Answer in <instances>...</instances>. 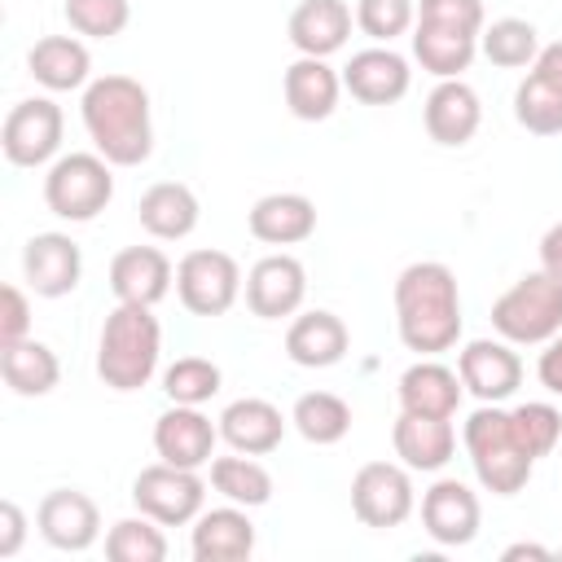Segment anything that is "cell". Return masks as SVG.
Returning a JSON list of instances; mask_svg holds the SVG:
<instances>
[{
	"label": "cell",
	"mask_w": 562,
	"mask_h": 562,
	"mask_svg": "<svg viewBox=\"0 0 562 562\" xmlns=\"http://www.w3.org/2000/svg\"><path fill=\"white\" fill-rule=\"evenodd\" d=\"M220 382H224V373H220V364L206 360V356H180L176 364L162 369V391H167L171 404H193V408H202L211 395H220Z\"/></svg>",
	"instance_id": "cell-37"
},
{
	"label": "cell",
	"mask_w": 562,
	"mask_h": 562,
	"mask_svg": "<svg viewBox=\"0 0 562 562\" xmlns=\"http://www.w3.org/2000/svg\"><path fill=\"white\" fill-rule=\"evenodd\" d=\"M426 136L443 149H461L465 140H474L479 123H483V105H479V92L465 83V79H439L426 97Z\"/></svg>",
	"instance_id": "cell-17"
},
{
	"label": "cell",
	"mask_w": 562,
	"mask_h": 562,
	"mask_svg": "<svg viewBox=\"0 0 562 562\" xmlns=\"http://www.w3.org/2000/svg\"><path fill=\"white\" fill-rule=\"evenodd\" d=\"M391 443H395V457L408 465V470H422V474H435L452 461L457 452V430H452V417H422V413H400L395 417V430H391Z\"/></svg>",
	"instance_id": "cell-21"
},
{
	"label": "cell",
	"mask_w": 562,
	"mask_h": 562,
	"mask_svg": "<svg viewBox=\"0 0 562 562\" xmlns=\"http://www.w3.org/2000/svg\"><path fill=\"white\" fill-rule=\"evenodd\" d=\"M514 119L531 136H562V88L531 70L514 92Z\"/></svg>",
	"instance_id": "cell-35"
},
{
	"label": "cell",
	"mask_w": 562,
	"mask_h": 562,
	"mask_svg": "<svg viewBox=\"0 0 562 562\" xmlns=\"http://www.w3.org/2000/svg\"><path fill=\"white\" fill-rule=\"evenodd\" d=\"M492 329L514 347L549 342L562 329V277L527 272L492 303Z\"/></svg>",
	"instance_id": "cell-5"
},
{
	"label": "cell",
	"mask_w": 562,
	"mask_h": 562,
	"mask_svg": "<svg viewBox=\"0 0 562 562\" xmlns=\"http://www.w3.org/2000/svg\"><path fill=\"white\" fill-rule=\"evenodd\" d=\"M158 356H162V329L154 307L119 303L97 338V378L110 391H140L158 373Z\"/></svg>",
	"instance_id": "cell-3"
},
{
	"label": "cell",
	"mask_w": 562,
	"mask_h": 562,
	"mask_svg": "<svg viewBox=\"0 0 562 562\" xmlns=\"http://www.w3.org/2000/svg\"><path fill=\"white\" fill-rule=\"evenodd\" d=\"M132 501L140 514H149L154 522L162 527H184L202 514V501H206V483L198 470H184V465H145L132 483Z\"/></svg>",
	"instance_id": "cell-7"
},
{
	"label": "cell",
	"mask_w": 562,
	"mask_h": 562,
	"mask_svg": "<svg viewBox=\"0 0 562 562\" xmlns=\"http://www.w3.org/2000/svg\"><path fill=\"white\" fill-rule=\"evenodd\" d=\"M417 496H413V479H408V465H395V461H369L356 470L351 479V514L364 522V527H400L408 514H413Z\"/></svg>",
	"instance_id": "cell-10"
},
{
	"label": "cell",
	"mask_w": 562,
	"mask_h": 562,
	"mask_svg": "<svg viewBox=\"0 0 562 562\" xmlns=\"http://www.w3.org/2000/svg\"><path fill=\"white\" fill-rule=\"evenodd\" d=\"M215 439H220V426L202 408H193V404H171L154 422V452L167 465H184V470L211 465Z\"/></svg>",
	"instance_id": "cell-12"
},
{
	"label": "cell",
	"mask_w": 562,
	"mask_h": 562,
	"mask_svg": "<svg viewBox=\"0 0 562 562\" xmlns=\"http://www.w3.org/2000/svg\"><path fill=\"white\" fill-rule=\"evenodd\" d=\"M536 378H540V386H544L549 395H562V329L544 342L540 364H536Z\"/></svg>",
	"instance_id": "cell-44"
},
{
	"label": "cell",
	"mask_w": 562,
	"mask_h": 562,
	"mask_svg": "<svg viewBox=\"0 0 562 562\" xmlns=\"http://www.w3.org/2000/svg\"><path fill=\"white\" fill-rule=\"evenodd\" d=\"M136 215H140V228H145L149 237H158V241H180V237H189V233L198 228L202 206H198V198H193L189 184H180V180H158V184H149V189L140 193Z\"/></svg>",
	"instance_id": "cell-27"
},
{
	"label": "cell",
	"mask_w": 562,
	"mask_h": 562,
	"mask_svg": "<svg viewBox=\"0 0 562 562\" xmlns=\"http://www.w3.org/2000/svg\"><path fill=\"white\" fill-rule=\"evenodd\" d=\"M26 66H31V79L48 92H75V88H88L92 79V57L83 48V40L75 35H44L31 44L26 53Z\"/></svg>",
	"instance_id": "cell-26"
},
{
	"label": "cell",
	"mask_w": 562,
	"mask_h": 562,
	"mask_svg": "<svg viewBox=\"0 0 562 562\" xmlns=\"http://www.w3.org/2000/svg\"><path fill=\"white\" fill-rule=\"evenodd\" d=\"M461 373L439 364V360H417L400 373V408L404 413H422V417H452L461 408Z\"/></svg>",
	"instance_id": "cell-25"
},
{
	"label": "cell",
	"mask_w": 562,
	"mask_h": 562,
	"mask_svg": "<svg viewBox=\"0 0 562 562\" xmlns=\"http://www.w3.org/2000/svg\"><path fill=\"white\" fill-rule=\"evenodd\" d=\"M474 53H479V31L443 26V22H422V18L413 22V57L435 79H461V70H470Z\"/></svg>",
	"instance_id": "cell-29"
},
{
	"label": "cell",
	"mask_w": 562,
	"mask_h": 562,
	"mask_svg": "<svg viewBox=\"0 0 562 562\" xmlns=\"http://www.w3.org/2000/svg\"><path fill=\"white\" fill-rule=\"evenodd\" d=\"M40 536L61 553H83L101 536V509L79 487H53L35 509Z\"/></svg>",
	"instance_id": "cell-11"
},
{
	"label": "cell",
	"mask_w": 562,
	"mask_h": 562,
	"mask_svg": "<svg viewBox=\"0 0 562 562\" xmlns=\"http://www.w3.org/2000/svg\"><path fill=\"white\" fill-rule=\"evenodd\" d=\"M105 558H114V562H162V558H167L162 522H154L149 514H140V518H119V522L105 531Z\"/></svg>",
	"instance_id": "cell-36"
},
{
	"label": "cell",
	"mask_w": 562,
	"mask_h": 562,
	"mask_svg": "<svg viewBox=\"0 0 562 562\" xmlns=\"http://www.w3.org/2000/svg\"><path fill=\"white\" fill-rule=\"evenodd\" d=\"M479 522H483L479 496L461 479H439V483L426 487V496H422V527H426V536L435 544H443V549L470 544L479 536Z\"/></svg>",
	"instance_id": "cell-15"
},
{
	"label": "cell",
	"mask_w": 562,
	"mask_h": 562,
	"mask_svg": "<svg viewBox=\"0 0 562 562\" xmlns=\"http://www.w3.org/2000/svg\"><path fill=\"white\" fill-rule=\"evenodd\" d=\"M479 48L501 70H522L540 57V40H536V26L527 18H496L492 26H483Z\"/></svg>",
	"instance_id": "cell-34"
},
{
	"label": "cell",
	"mask_w": 562,
	"mask_h": 562,
	"mask_svg": "<svg viewBox=\"0 0 562 562\" xmlns=\"http://www.w3.org/2000/svg\"><path fill=\"white\" fill-rule=\"evenodd\" d=\"M351 35V9L342 0H303L290 13V44L299 57H329Z\"/></svg>",
	"instance_id": "cell-30"
},
{
	"label": "cell",
	"mask_w": 562,
	"mask_h": 562,
	"mask_svg": "<svg viewBox=\"0 0 562 562\" xmlns=\"http://www.w3.org/2000/svg\"><path fill=\"white\" fill-rule=\"evenodd\" d=\"M61 105L48 101V97H26L18 101L9 114H4V127H0V149L13 167H44L57 158L61 149Z\"/></svg>",
	"instance_id": "cell-8"
},
{
	"label": "cell",
	"mask_w": 562,
	"mask_h": 562,
	"mask_svg": "<svg viewBox=\"0 0 562 562\" xmlns=\"http://www.w3.org/2000/svg\"><path fill=\"white\" fill-rule=\"evenodd\" d=\"M307 294V272L294 255H263L246 272V307L259 321H281L303 307Z\"/></svg>",
	"instance_id": "cell-14"
},
{
	"label": "cell",
	"mask_w": 562,
	"mask_h": 562,
	"mask_svg": "<svg viewBox=\"0 0 562 562\" xmlns=\"http://www.w3.org/2000/svg\"><path fill=\"white\" fill-rule=\"evenodd\" d=\"M246 224L263 246H299L316 233V206L303 193H263Z\"/></svg>",
	"instance_id": "cell-28"
},
{
	"label": "cell",
	"mask_w": 562,
	"mask_h": 562,
	"mask_svg": "<svg viewBox=\"0 0 562 562\" xmlns=\"http://www.w3.org/2000/svg\"><path fill=\"white\" fill-rule=\"evenodd\" d=\"M413 22H417L413 0H360V4H356V26H360L369 40H378V44H391V40L404 35Z\"/></svg>",
	"instance_id": "cell-40"
},
{
	"label": "cell",
	"mask_w": 562,
	"mask_h": 562,
	"mask_svg": "<svg viewBox=\"0 0 562 562\" xmlns=\"http://www.w3.org/2000/svg\"><path fill=\"white\" fill-rule=\"evenodd\" d=\"M501 558H505V562H518V558H536V562H549V558H553V549H544V544H531V540H518V544H509Z\"/></svg>",
	"instance_id": "cell-47"
},
{
	"label": "cell",
	"mask_w": 562,
	"mask_h": 562,
	"mask_svg": "<svg viewBox=\"0 0 562 562\" xmlns=\"http://www.w3.org/2000/svg\"><path fill=\"white\" fill-rule=\"evenodd\" d=\"M558 558H562V549H558Z\"/></svg>",
	"instance_id": "cell-48"
},
{
	"label": "cell",
	"mask_w": 562,
	"mask_h": 562,
	"mask_svg": "<svg viewBox=\"0 0 562 562\" xmlns=\"http://www.w3.org/2000/svg\"><path fill=\"white\" fill-rule=\"evenodd\" d=\"M22 277L40 299H61L83 277V255L66 233H35L22 246Z\"/></svg>",
	"instance_id": "cell-16"
},
{
	"label": "cell",
	"mask_w": 562,
	"mask_h": 562,
	"mask_svg": "<svg viewBox=\"0 0 562 562\" xmlns=\"http://www.w3.org/2000/svg\"><path fill=\"white\" fill-rule=\"evenodd\" d=\"M540 268L553 272V277H562V220L540 237Z\"/></svg>",
	"instance_id": "cell-45"
},
{
	"label": "cell",
	"mask_w": 562,
	"mask_h": 562,
	"mask_svg": "<svg viewBox=\"0 0 562 562\" xmlns=\"http://www.w3.org/2000/svg\"><path fill=\"white\" fill-rule=\"evenodd\" d=\"M61 9H66L70 31L88 35V40H114L132 22V4L127 0H66Z\"/></svg>",
	"instance_id": "cell-38"
},
{
	"label": "cell",
	"mask_w": 562,
	"mask_h": 562,
	"mask_svg": "<svg viewBox=\"0 0 562 562\" xmlns=\"http://www.w3.org/2000/svg\"><path fill=\"white\" fill-rule=\"evenodd\" d=\"M83 127L97 154L110 167H140L154 154V123H149V92L132 75H101L83 88L79 101Z\"/></svg>",
	"instance_id": "cell-1"
},
{
	"label": "cell",
	"mask_w": 562,
	"mask_h": 562,
	"mask_svg": "<svg viewBox=\"0 0 562 562\" xmlns=\"http://www.w3.org/2000/svg\"><path fill=\"white\" fill-rule=\"evenodd\" d=\"M176 294L193 316H224L241 294V268L224 250H189L176 263Z\"/></svg>",
	"instance_id": "cell-9"
},
{
	"label": "cell",
	"mask_w": 562,
	"mask_h": 562,
	"mask_svg": "<svg viewBox=\"0 0 562 562\" xmlns=\"http://www.w3.org/2000/svg\"><path fill=\"white\" fill-rule=\"evenodd\" d=\"M408 83H413V70L391 44L386 48L382 44L378 48H360L342 66V88L364 105H395L408 92Z\"/></svg>",
	"instance_id": "cell-18"
},
{
	"label": "cell",
	"mask_w": 562,
	"mask_h": 562,
	"mask_svg": "<svg viewBox=\"0 0 562 562\" xmlns=\"http://www.w3.org/2000/svg\"><path fill=\"white\" fill-rule=\"evenodd\" d=\"M26 540V514L18 509V501H0V558H13Z\"/></svg>",
	"instance_id": "cell-43"
},
{
	"label": "cell",
	"mask_w": 562,
	"mask_h": 562,
	"mask_svg": "<svg viewBox=\"0 0 562 562\" xmlns=\"http://www.w3.org/2000/svg\"><path fill=\"white\" fill-rule=\"evenodd\" d=\"M189 549L198 562H246L255 553V522L246 518V505H220L202 509L193 518Z\"/></svg>",
	"instance_id": "cell-20"
},
{
	"label": "cell",
	"mask_w": 562,
	"mask_h": 562,
	"mask_svg": "<svg viewBox=\"0 0 562 562\" xmlns=\"http://www.w3.org/2000/svg\"><path fill=\"white\" fill-rule=\"evenodd\" d=\"M285 105L294 119L303 123H321L338 110V92H342V75L325 61V57H299L285 66Z\"/></svg>",
	"instance_id": "cell-22"
},
{
	"label": "cell",
	"mask_w": 562,
	"mask_h": 562,
	"mask_svg": "<svg viewBox=\"0 0 562 562\" xmlns=\"http://www.w3.org/2000/svg\"><path fill=\"white\" fill-rule=\"evenodd\" d=\"M0 373H4V382H9L13 395L35 400V395H48L57 386L61 364H57L53 347H44L35 338H22V342L0 347Z\"/></svg>",
	"instance_id": "cell-31"
},
{
	"label": "cell",
	"mask_w": 562,
	"mask_h": 562,
	"mask_svg": "<svg viewBox=\"0 0 562 562\" xmlns=\"http://www.w3.org/2000/svg\"><path fill=\"white\" fill-rule=\"evenodd\" d=\"M171 281H176V268L158 246H127L110 259V290L119 303L154 307L167 299Z\"/></svg>",
	"instance_id": "cell-19"
},
{
	"label": "cell",
	"mask_w": 562,
	"mask_h": 562,
	"mask_svg": "<svg viewBox=\"0 0 562 562\" xmlns=\"http://www.w3.org/2000/svg\"><path fill=\"white\" fill-rule=\"evenodd\" d=\"M211 487L224 501L246 505V509L272 501V474L255 457H246V452H237V457H211Z\"/></svg>",
	"instance_id": "cell-33"
},
{
	"label": "cell",
	"mask_w": 562,
	"mask_h": 562,
	"mask_svg": "<svg viewBox=\"0 0 562 562\" xmlns=\"http://www.w3.org/2000/svg\"><path fill=\"white\" fill-rule=\"evenodd\" d=\"M285 435V417L277 404L259 400V395H246V400H233L224 413H220V439L233 448V452H246V457H268Z\"/></svg>",
	"instance_id": "cell-24"
},
{
	"label": "cell",
	"mask_w": 562,
	"mask_h": 562,
	"mask_svg": "<svg viewBox=\"0 0 562 562\" xmlns=\"http://www.w3.org/2000/svg\"><path fill=\"white\" fill-rule=\"evenodd\" d=\"M114 198V176L101 154H61L44 176V202L57 220L88 224Z\"/></svg>",
	"instance_id": "cell-6"
},
{
	"label": "cell",
	"mask_w": 562,
	"mask_h": 562,
	"mask_svg": "<svg viewBox=\"0 0 562 562\" xmlns=\"http://www.w3.org/2000/svg\"><path fill=\"white\" fill-rule=\"evenodd\" d=\"M457 373L465 382V391L483 404H501L518 391L522 382V360L514 351V342H496V338H474L461 347L457 356Z\"/></svg>",
	"instance_id": "cell-13"
},
{
	"label": "cell",
	"mask_w": 562,
	"mask_h": 562,
	"mask_svg": "<svg viewBox=\"0 0 562 562\" xmlns=\"http://www.w3.org/2000/svg\"><path fill=\"white\" fill-rule=\"evenodd\" d=\"M395 325L400 342L417 356H439L461 338V290L457 272L439 259L408 263L395 277Z\"/></svg>",
	"instance_id": "cell-2"
},
{
	"label": "cell",
	"mask_w": 562,
	"mask_h": 562,
	"mask_svg": "<svg viewBox=\"0 0 562 562\" xmlns=\"http://www.w3.org/2000/svg\"><path fill=\"white\" fill-rule=\"evenodd\" d=\"M26 329H31V303H26V294L9 281V285L0 290V347L22 342Z\"/></svg>",
	"instance_id": "cell-42"
},
{
	"label": "cell",
	"mask_w": 562,
	"mask_h": 562,
	"mask_svg": "<svg viewBox=\"0 0 562 562\" xmlns=\"http://www.w3.org/2000/svg\"><path fill=\"white\" fill-rule=\"evenodd\" d=\"M422 22H443V26H465L483 35V0H422L417 4Z\"/></svg>",
	"instance_id": "cell-41"
},
{
	"label": "cell",
	"mask_w": 562,
	"mask_h": 562,
	"mask_svg": "<svg viewBox=\"0 0 562 562\" xmlns=\"http://www.w3.org/2000/svg\"><path fill=\"white\" fill-rule=\"evenodd\" d=\"M465 452L474 465V479L492 492V496H514L527 487L536 457L522 448V439L514 435V422L505 408L483 404L465 417Z\"/></svg>",
	"instance_id": "cell-4"
},
{
	"label": "cell",
	"mask_w": 562,
	"mask_h": 562,
	"mask_svg": "<svg viewBox=\"0 0 562 562\" xmlns=\"http://www.w3.org/2000/svg\"><path fill=\"white\" fill-rule=\"evenodd\" d=\"M531 70H536V75H544V79H553V83L562 88V40H558V44H544V48H540V57L531 61Z\"/></svg>",
	"instance_id": "cell-46"
},
{
	"label": "cell",
	"mask_w": 562,
	"mask_h": 562,
	"mask_svg": "<svg viewBox=\"0 0 562 562\" xmlns=\"http://www.w3.org/2000/svg\"><path fill=\"white\" fill-rule=\"evenodd\" d=\"M347 347H351V334H347L342 316H334L325 307L294 316L285 329V356L299 369H329L347 356Z\"/></svg>",
	"instance_id": "cell-23"
},
{
	"label": "cell",
	"mask_w": 562,
	"mask_h": 562,
	"mask_svg": "<svg viewBox=\"0 0 562 562\" xmlns=\"http://www.w3.org/2000/svg\"><path fill=\"white\" fill-rule=\"evenodd\" d=\"M290 422H294V430L307 443L329 448V443L347 439V430H351V404L342 395H334V391H307V395L294 400Z\"/></svg>",
	"instance_id": "cell-32"
},
{
	"label": "cell",
	"mask_w": 562,
	"mask_h": 562,
	"mask_svg": "<svg viewBox=\"0 0 562 562\" xmlns=\"http://www.w3.org/2000/svg\"><path fill=\"white\" fill-rule=\"evenodd\" d=\"M509 422H514V435L522 439V448L540 461L558 448L562 439V413L553 404H540V400H527L518 408H509Z\"/></svg>",
	"instance_id": "cell-39"
}]
</instances>
